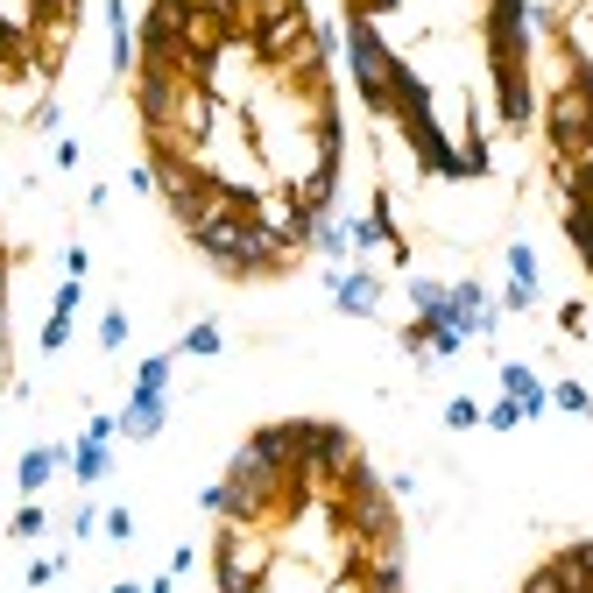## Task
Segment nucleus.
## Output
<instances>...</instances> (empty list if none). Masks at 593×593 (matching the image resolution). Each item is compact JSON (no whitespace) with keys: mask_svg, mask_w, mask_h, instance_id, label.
I'll return each mask as SVG.
<instances>
[{"mask_svg":"<svg viewBox=\"0 0 593 593\" xmlns=\"http://www.w3.org/2000/svg\"><path fill=\"white\" fill-rule=\"evenodd\" d=\"M318 283H325V296H332V311H347V318H382V304H389V276H382L375 262L325 269Z\"/></svg>","mask_w":593,"mask_h":593,"instance_id":"1","label":"nucleus"},{"mask_svg":"<svg viewBox=\"0 0 593 593\" xmlns=\"http://www.w3.org/2000/svg\"><path fill=\"white\" fill-rule=\"evenodd\" d=\"M501 269H509V283H501V318H523V311H537L544 304V262H537V247L530 241H509L501 247Z\"/></svg>","mask_w":593,"mask_h":593,"instance_id":"2","label":"nucleus"},{"mask_svg":"<svg viewBox=\"0 0 593 593\" xmlns=\"http://www.w3.org/2000/svg\"><path fill=\"white\" fill-rule=\"evenodd\" d=\"M57 473H71V445H28L22 459H14V487H22V501H43V487L57 481Z\"/></svg>","mask_w":593,"mask_h":593,"instance_id":"3","label":"nucleus"},{"mask_svg":"<svg viewBox=\"0 0 593 593\" xmlns=\"http://www.w3.org/2000/svg\"><path fill=\"white\" fill-rule=\"evenodd\" d=\"M495 382H501V396H516V403H523V417H530V424L552 410V382H544L530 361H495Z\"/></svg>","mask_w":593,"mask_h":593,"instance_id":"4","label":"nucleus"},{"mask_svg":"<svg viewBox=\"0 0 593 593\" xmlns=\"http://www.w3.org/2000/svg\"><path fill=\"white\" fill-rule=\"evenodd\" d=\"M107 64L113 78H135V8L128 0H107Z\"/></svg>","mask_w":593,"mask_h":593,"instance_id":"5","label":"nucleus"},{"mask_svg":"<svg viewBox=\"0 0 593 593\" xmlns=\"http://www.w3.org/2000/svg\"><path fill=\"white\" fill-rule=\"evenodd\" d=\"M162 424H170V396H128V403H121V438L156 445Z\"/></svg>","mask_w":593,"mask_h":593,"instance_id":"6","label":"nucleus"},{"mask_svg":"<svg viewBox=\"0 0 593 593\" xmlns=\"http://www.w3.org/2000/svg\"><path fill=\"white\" fill-rule=\"evenodd\" d=\"M219 347H227V332H219L213 318H198V325H184V339H177V361H213Z\"/></svg>","mask_w":593,"mask_h":593,"instance_id":"7","label":"nucleus"},{"mask_svg":"<svg viewBox=\"0 0 593 593\" xmlns=\"http://www.w3.org/2000/svg\"><path fill=\"white\" fill-rule=\"evenodd\" d=\"M64 572H71V552H36V558L22 566V586H28V593H43V586L64 580Z\"/></svg>","mask_w":593,"mask_h":593,"instance_id":"8","label":"nucleus"},{"mask_svg":"<svg viewBox=\"0 0 593 593\" xmlns=\"http://www.w3.org/2000/svg\"><path fill=\"white\" fill-rule=\"evenodd\" d=\"M8 537H14V544H36V537H50V509H43V501H22V509L8 516Z\"/></svg>","mask_w":593,"mask_h":593,"instance_id":"9","label":"nucleus"},{"mask_svg":"<svg viewBox=\"0 0 593 593\" xmlns=\"http://www.w3.org/2000/svg\"><path fill=\"white\" fill-rule=\"evenodd\" d=\"M93 339H99V353H121L128 339H135V325H128V311H121V304H107V311H99V325H93Z\"/></svg>","mask_w":593,"mask_h":593,"instance_id":"10","label":"nucleus"},{"mask_svg":"<svg viewBox=\"0 0 593 593\" xmlns=\"http://www.w3.org/2000/svg\"><path fill=\"white\" fill-rule=\"evenodd\" d=\"M552 410H566V417H593V389L572 382V375H558L552 382Z\"/></svg>","mask_w":593,"mask_h":593,"instance_id":"11","label":"nucleus"},{"mask_svg":"<svg viewBox=\"0 0 593 593\" xmlns=\"http://www.w3.org/2000/svg\"><path fill=\"white\" fill-rule=\"evenodd\" d=\"M71 318H78V311H57V304H50V318H43L36 347H43V353H64V347H71Z\"/></svg>","mask_w":593,"mask_h":593,"instance_id":"12","label":"nucleus"},{"mask_svg":"<svg viewBox=\"0 0 593 593\" xmlns=\"http://www.w3.org/2000/svg\"><path fill=\"white\" fill-rule=\"evenodd\" d=\"M481 424H487V432H516V424H530V417H523V403H516V396H495V403L481 410Z\"/></svg>","mask_w":593,"mask_h":593,"instance_id":"13","label":"nucleus"},{"mask_svg":"<svg viewBox=\"0 0 593 593\" xmlns=\"http://www.w3.org/2000/svg\"><path fill=\"white\" fill-rule=\"evenodd\" d=\"M523 593H572V580H566V566H558V558H544V566L523 580Z\"/></svg>","mask_w":593,"mask_h":593,"instance_id":"14","label":"nucleus"},{"mask_svg":"<svg viewBox=\"0 0 593 593\" xmlns=\"http://www.w3.org/2000/svg\"><path fill=\"white\" fill-rule=\"evenodd\" d=\"M586 325H593L586 296H566V304H558V332H566V339H586Z\"/></svg>","mask_w":593,"mask_h":593,"instance_id":"15","label":"nucleus"},{"mask_svg":"<svg viewBox=\"0 0 593 593\" xmlns=\"http://www.w3.org/2000/svg\"><path fill=\"white\" fill-rule=\"evenodd\" d=\"M445 432H481V403H473V396H452V403H445Z\"/></svg>","mask_w":593,"mask_h":593,"instance_id":"16","label":"nucleus"},{"mask_svg":"<svg viewBox=\"0 0 593 593\" xmlns=\"http://www.w3.org/2000/svg\"><path fill=\"white\" fill-rule=\"evenodd\" d=\"M28 128H36V135H64V107H57V93H43V99H36Z\"/></svg>","mask_w":593,"mask_h":593,"instance_id":"17","label":"nucleus"},{"mask_svg":"<svg viewBox=\"0 0 593 593\" xmlns=\"http://www.w3.org/2000/svg\"><path fill=\"white\" fill-rule=\"evenodd\" d=\"M99 530H107L113 544H135V509H121V501H113V509H99Z\"/></svg>","mask_w":593,"mask_h":593,"instance_id":"18","label":"nucleus"},{"mask_svg":"<svg viewBox=\"0 0 593 593\" xmlns=\"http://www.w3.org/2000/svg\"><path fill=\"white\" fill-rule=\"evenodd\" d=\"M64 530H71V537H78V544H85V537H93V530H99V501H93V495H85V501H78V509H71V523H64Z\"/></svg>","mask_w":593,"mask_h":593,"instance_id":"19","label":"nucleus"},{"mask_svg":"<svg viewBox=\"0 0 593 593\" xmlns=\"http://www.w3.org/2000/svg\"><path fill=\"white\" fill-rule=\"evenodd\" d=\"M50 162H57V170H78V162H85V142H78V135H57Z\"/></svg>","mask_w":593,"mask_h":593,"instance_id":"20","label":"nucleus"},{"mask_svg":"<svg viewBox=\"0 0 593 593\" xmlns=\"http://www.w3.org/2000/svg\"><path fill=\"white\" fill-rule=\"evenodd\" d=\"M198 509L219 523V516H227V481H205V487H198Z\"/></svg>","mask_w":593,"mask_h":593,"instance_id":"21","label":"nucleus"},{"mask_svg":"<svg viewBox=\"0 0 593 593\" xmlns=\"http://www.w3.org/2000/svg\"><path fill=\"white\" fill-rule=\"evenodd\" d=\"M85 269H93V255H85V241H71L64 247V276H71V283H85Z\"/></svg>","mask_w":593,"mask_h":593,"instance_id":"22","label":"nucleus"},{"mask_svg":"<svg viewBox=\"0 0 593 593\" xmlns=\"http://www.w3.org/2000/svg\"><path fill=\"white\" fill-rule=\"evenodd\" d=\"M128 191H135V198H156V170L135 162V170H128Z\"/></svg>","mask_w":593,"mask_h":593,"instance_id":"23","label":"nucleus"},{"mask_svg":"<svg viewBox=\"0 0 593 593\" xmlns=\"http://www.w3.org/2000/svg\"><path fill=\"white\" fill-rule=\"evenodd\" d=\"M170 572H177V580H184V572H198V544H177V552H170Z\"/></svg>","mask_w":593,"mask_h":593,"instance_id":"24","label":"nucleus"},{"mask_svg":"<svg viewBox=\"0 0 593 593\" xmlns=\"http://www.w3.org/2000/svg\"><path fill=\"white\" fill-rule=\"evenodd\" d=\"M142 593H177V572H156V580H142Z\"/></svg>","mask_w":593,"mask_h":593,"instance_id":"25","label":"nucleus"},{"mask_svg":"<svg viewBox=\"0 0 593 593\" xmlns=\"http://www.w3.org/2000/svg\"><path fill=\"white\" fill-rule=\"evenodd\" d=\"M107 593H142V580H113V586H107Z\"/></svg>","mask_w":593,"mask_h":593,"instance_id":"26","label":"nucleus"}]
</instances>
